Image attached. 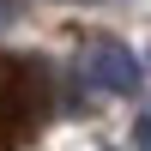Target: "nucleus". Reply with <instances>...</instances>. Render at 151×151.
I'll list each match as a JSON object with an SVG mask.
<instances>
[{
  "instance_id": "obj_1",
  "label": "nucleus",
  "mask_w": 151,
  "mask_h": 151,
  "mask_svg": "<svg viewBox=\"0 0 151 151\" xmlns=\"http://www.w3.org/2000/svg\"><path fill=\"white\" fill-rule=\"evenodd\" d=\"M48 91H42V67L30 60H0V151H12L24 133L42 121Z\"/></svg>"
},
{
  "instance_id": "obj_2",
  "label": "nucleus",
  "mask_w": 151,
  "mask_h": 151,
  "mask_svg": "<svg viewBox=\"0 0 151 151\" xmlns=\"http://www.w3.org/2000/svg\"><path fill=\"white\" fill-rule=\"evenodd\" d=\"M85 79L103 85V91H115V97H127V91H139V60H133V48H121L115 36H97V42L85 48Z\"/></svg>"
},
{
  "instance_id": "obj_3",
  "label": "nucleus",
  "mask_w": 151,
  "mask_h": 151,
  "mask_svg": "<svg viewBox=\"0 0 151 151\" xmlns=\"http://www.w3.org/2000/svg\"><path fill=\"white\" fill-rule=\"evenodd\" d=\"M139 151H151V115L139 121Z\"/></svg>"
}]
</instances>
